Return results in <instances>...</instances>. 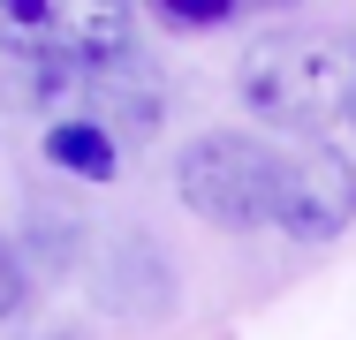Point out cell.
<instances>
[{
  "label": "cell",
  "mask_w": 356,
  "mask_h": 340,
  "mask_svg": "<svg viewBox=\"0 0 356 340\" xmlns=\"http://www.w3.org/2000/svg\"><path fill=\"white\" fill-rule=\"evenodd\" d=\"M235 83H243V106H250L258 121H281V129H296V136H326L349 114V99H356V38L311 31V23L266 31V38L243 53Z\"/></svg>",
  "instance_id": "6da1fadb"
},
{
  "label": "cell",
  "mask_w": 356,
  "mask_h": 340,
  "mask_svg": "<svg viewBox=\"0 0 356 340\" xmlns=\"http://www.w3.org/2000/svg\"><path fill=\"white\" fill-rule=\"evenodd\" d=\"M288 174H296V151L288 144L250 136V129H205L197 144H182V159H175V197L190 204L205 227L258 235V227H281Z\"/></svg>",
  "instance_id": "7a4b0ae2"
},
{
  "label": "cell",
  "mask_w": 356,
  "mask_h": 340,
  "mask_svg": "<svg viewBox=\"0 0 356 340\" xmlns=\"http://www.w3.org/2000/svg\"><path fill=\"white\" fill-rule=\"evenodd\" d=\"M356 219V167L326 144H303L296 151V174H288V212L281 235L288 242H334Z\"/></svg>",
  "instance_id": "3957f363"
},
{
  "label": "cell",
  "mask_w": 356,
  "mask_h": 340,
  "mask_svg": "<svg viewBox=\"0 0 356 340\" xmlns=\"http://www.w3.org/2000/svg\"><path fill=\"white\" fill-rule=\"evenodd\" d=\"M38 151H46V167H61L76 182H114V167H122V144L99 121H61V129L38 136Z\"/></svg>",
  "instance_id": "277c9868"
},
{
  "label": "cell",
  "mask_w": 356,
  "mask_h": 340,
  "mask_svg": "<svg viewBox=\"0 0 356 340\" xmlns=\"http://www.w3.org/2000/svg\"><path fill=\"white\" fill-rule=\"evenodd\" d=\"M15 303H23V257H15V242L0 235V325L15 318Z\"/></svg>",
  "instance_id": "5b68a950"
},
{
  "label": "cell",
  "mask_w": 356,
  "mask_h": 340,
  "mask_svg": "<svg viewBox=\"0 0 356 340\" xmlns=\"http://www.w3.org/2000/svg\"><path fill=\"white\" fill-rule=\"evenodd\" d=\"M167 23H182V31H213V23H227L235 15V0H197V8H159Z\"/></svg>",
  "instance_id": "8992f818"
},
{
  "label": "cell",
  "mask_w": 356,
  "mask_h": 340,
  "mask_svg": "<svg viewBox=\"0 0 356 340\" xmlns=\"http://www.w3.org/2000/svg\"><path fill=\"white\" fill-rule=\"evenodd\" d=\"M349 129H356V99H349Z\"/></svg>",
  "instance_id": "52a82bcc"
}]
</instances>
